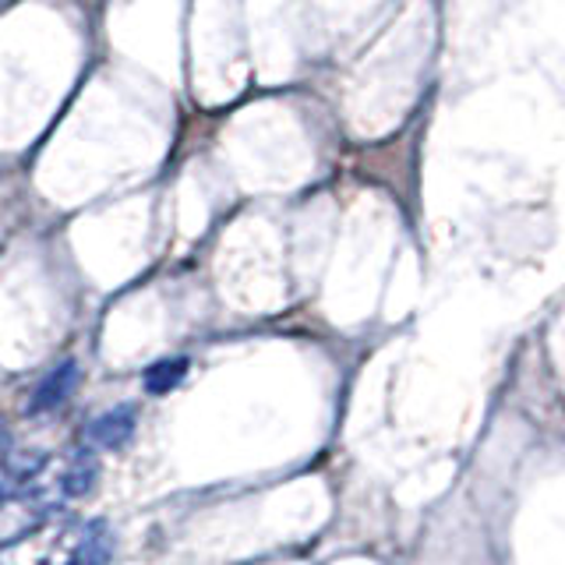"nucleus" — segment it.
<instances>
[{"instance_id": "nucleus-1", "label": "nucleus", "mask_w": 565, "mask_h": 565, "mask_svg": "<svg viewBox=\"0 0 565 565\" xmlns=\"http://www.w3.org/2000/svg\"><path fill=\"white\" fill-rule=\"evenodd\" d=\"M135 424H138V411L131 403H117L110 411H103L99 417L88 420V441L96 449H120L124 441L135 435Z\"/></svg>"}, {"instance_id": "nucleus-2", "label": "nucleus", "mask_w": 565, "mask_h": 565, "mask_svg": "<svg viewBox=\"0 0 565 565\" xmlns=\"http://www.w3.org/2000/svg\"><path fill=\"white\" fill-rule=\"evenodd\" d=\"M78 379H82V367L75 361H64L61 367H53L50 375L35 385V393L29 399V414H50L64 406L71 399V393L78 388Z\"/></svg>"}, {"instance_id": "nucleus-3", "label": "nucleus", "mask_w": 565, "mask_h": 565, "mask_svg": "<svg viewBox=\"0 0 565 565\" xmlns=\"http://www.w3.org/2000/svg\"><path fill=\"white\" fill-rule=\"evenodd\" d=\"M110 558H114V530L106 520H93L85 523L75 544V555H71L67 565H110Z\"/></svg>"}, {"instance_id": "nucleus-4", "label": "nucleus", "mask_w": 565, "mask_h": 565, "mask_svg": "<svg viewBox=\"0 0 565 565\" xmlns=\"http://www.w3.org/2000/svg\"><path fill=\"white\" fill-rule=\"evenodd\" d=\"M188 371H191L188 358H163V361H156L141 371V385H146L149 396H167L188 379Z\"/></svg>"}, {"instance_id": "nucleus-5", "label": "nucleus", "mask_w": 565, "mask_h": 565, "mask_svg": "<svg viewBox=\"0 0 565 565\" xmlns=\"http://www.w3.org/2000/svg\"><path fill=\"white\" fill-rule=\"evenodd\" d=\"M40 463H43L40 456H22V459H8V463H0V505H4L11 494L22 488L35 470H40Z\"/></svg>"}, {"instance_id": "nucleus-6", "label": "nucleus", "mask_w": 565, "mask_h": 565, "mask_svg": "<svg viewBox=\"0 0 565 565\" xmlns=\"http://www.w3.org/2000/svg\"><path fill=\"white\" fill-rule=\"evenodd\" d=\"M93 484H96V459H93V452H78L71 459L61 488H64V494H85Z\"/></svg>"}]
</instances>
